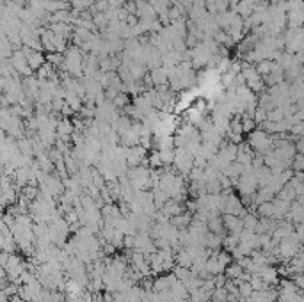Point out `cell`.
Masks as SVG:
<instances>
[{
  "label": "cell",
  "mask_w": 304,
  "mask_h": 302,
  "mask_svg": "<svg viewBox=\"0 0 304 302\" xmlns=\"http://www.w3.org/2000/svg\"><path fill=\"white\" fill-rule=\"evenodd\" d=\"M248 146L253 150V153L258 156H264L265 153L272 150V135L264 132L262 128H255L253 132L248 134Z\"/></svg>",
  "instance_id": "obj_1"
},
{
  "label": "cell",
  "mask_w": 304,
  "mask_h": 302,
  "mask_svg": "<svg viewBox=\"0 0 304 302\" xmlns=\"http://www.w3.org/2000/svg\"><path fill=\"white\" fill-rule=\"evenodd\" d=\"M240 77H242L244 80V86L249 87V89L253 91V93H258V91L264 89V77L256 71V68L253 64H246L242 66V70H240Z\"/></svg>",
  "instance_id": "obj_2"
},
{
  "label": "cell",
  "mask_w": 304,
  "mask_h": 302,
  "mask_svg": "<svg viewBox=\"0 0 304 302\" xmlns=\"http://www.w3.org/2000/svg\"><path fill=\"white\" fill-rule=\"evenodd\" d=\"M173 165H175V171L178 172V174L185 176L192 171V167H194V156H192L185 148H176Z\"/></svg>",
  "instance_id": "obj_3"
},
{
  "label": "cell",
  "mask_w": 304,
  "mask_h": 302,
  "mask_svg": "<svg viewBox=\"0 0 304 302\" xmlns=\"http://www.w3.org/2000/svg\"><path fill=\"white\" fill-rule=\"evenodd\" d=\"M9 62H11L12 70L16 75H23V77H30L34 75V71L28 68L27 64V59H25V52L23 50H14L11 53V57H9Z\"/></svg>",
  "instance_id": "obj_4"
},
{
  "label": "cell",
  "mask_w": 304,
  "mask_h": 302,
  "mask_svg": "<svg viewBox=\"0 0 304 302\" xmlns=\"http://www.w3.org/2000/svg\"><path fill=\"white\" fill-rule=\"evenodd\" d=\"M4 270H5L7 279H11V281L16 283L18 278L21 276V272L25 270V265L20 260V256H16V254H9L7 262H5V265H4Z\"/></svg>",
  "instance_id": "obj_5"
},
{
  "label": "cell",
  "mask_w": 304,
  "mask_h": 302,
  "mask_svg": "<svg viewBox=\"0 0 304 302\" xmlns=\"http://www.w3.org/2000/svg\"><path fill=\"white\" fill-rule=\"evenodd\" d=\"M134 249L148 256V254H153L157 251V247H155V242L150 237V233H135Z\"/></svg>",
  "instance_id": "obj_6"
},
{
  "label": "cell",
  "mask_w": 304,
  "mask_h": 302,
  "mask_svg": "<svg viewBox=\"0 0 304 302\" xmlns=\"http://www.w3.org/2000/svg\"><path fill=\"white\" fill-rule=\"evenodd\" d=\"M146 160V150L142 146H132L126 148V165H132V167H137L142 162Z\"/></svg>",
  "instance_id": "obj_7"
},
{
  "label": "cell",
  "mask_w": 304,
  "mask_h": 302,
  "mask_svg": "<svg viewBox=\"0 0 304 302\" xmlns=\"http://www.w3.org/2000/svg\"><path fill=\"white\" fill-rule=\"evenodd\" d=\"M23 52H25V59H27V64H28V68L36 73L37 70H39L41 66L45 64L46 62V57L41 53V50H30V48H23Z\"/></svg>",
  "instance_id": "obj_8"
},
{
  "label": "cell",
  "mask_w": 304,
  "mask_h": 302,
  "mask_svg": "<svg viewBox=\"0 0 304 302\" xmlns=\"http://www.w3.org/2000/svg\"><path fill=\"white\" fill-rule=\"evenodd\" d=\"M262 278V281L265 283L267 286H276L280 283V274H278V269L272 265H265L256 272Z\"/></svg>",
  "instance_id": "obj_9"
},
{
  "label": "cell",
  "mask_w": 304,
  "mask_h": 302,
  "mask_svg": "<svg viewBox=\"0 0 304 302\" xmlns=\"http://www.w3.org/2000/svg\"><path fill=\"white\" fill-rule=\"evenodd\" d=\"M75 127L69 123L68 118H62L61 121H57V127H55V137L59 141H64V143H68V139L71 137V134H73Z\"/></svg>",
  "instance_id": "obj_10"
},
{
  "label": "cell",
  "mask_w": 304,
  "mask_h": 302,
  "mask_svg": "<svg viewBox=\"0 0 304 302\" xmlns=\"http://www.w3.org/2000/svg\"><path fill=\"white\" fill-rule=\"evenodd\" d=\"M221 219H223V226H224V229H226V231L235 233V235H239V233L242 231V217L228 215V213H224Z\"/></svg>",
  "instance_id": "obj_11"
},
{
  "label": "cell",
  "mask_w": 304,
  "mask_h": 302,
  "mask_svg": "<svg viewBox=\"0 0 304 302\" xmlns=\"http://www.w3.org/2000/svg\"><path fill=\"white\" fill-rule=\"evenodd\" d=\"M148 75H150L153 87H160V86H166V84H167V71H166V68H164V66L151 68V71Z\"/></svg>",
  "instance_id": "obj_12"
},
{
  "label": "cell",
  "mask_w": 304,
  "mask_h": 302,
  "mask_svg": "<svg viewBox=\"0 0 304 302\" xmlns=\"http://www.w3.org/2000/svg\"><path fill=\"white\" fill-rule=\"evenodd\" d=\"M223 238H224V235H217V233L208 231L207 235H205V242H203V245L210 251H219L221 247H223Z\"/></svg>",
  "instance_id": "obj_13"
},
{
  "label": "cell",
  "mask_w": 304,
  "mask_h": 302,
  "mask_svg": "<svg viewBox=\"0 0 304 302\" xmlns=\"http://www.w3.org/2000/svg\"><path fill=\"white\" fill-rule=\"evenodd\" d=\"M207 228L208 231L212 233H217V235H224V226H223V219L219 215L217 217H212L207 221Z\"/></svg>",
  "instance_id": "obj_14"
},
{
  "label": "cell",
  "mask_w": 304,
  "mask_h": 302,
  "mask_svg": "<svg viewBox=\"0 0 304 302\" xmlns=\"http://www.w3.org/2000/svg\"><path fill=\"white\" fill-rule=\"evenodd\" d=\"M237 245H239V235H235V233H230L228 237L223 238V247L226 249V253H230L231 249H235Z\"/></svg>",
  "instance_id": "obj_15"
},
{
  "label": "cell",
  "mask_w": 304,
  "mask_h": 302,
  "mask_svg": "<svg viewBox=\"0 0 304 302\" xmlns=\"http://www.w3.org/2000/svg\"><path fill=\"white\" fill-rule=\"evenodd\" d=\"M272 201H267V203H262L258 204V212H256V215L264 217V219H272Z\"/></svg>",
  "instance_id": "obj_16"
},
{
  "label": "cell",
  "mask_w": 304,
  "mask_h": 302,
  "mask_svg": "<svg viewBox=\"0 0 304 302\" xmlns=\"http://www.w3.org/2000/svg\"><path fill=\"white\" fill-rule=\"evenodd\" d=\"M176 302H191L189 299H182V301H176Z\"/></svg>",
  "instance_id": "obj_17"
}]
</instances>
